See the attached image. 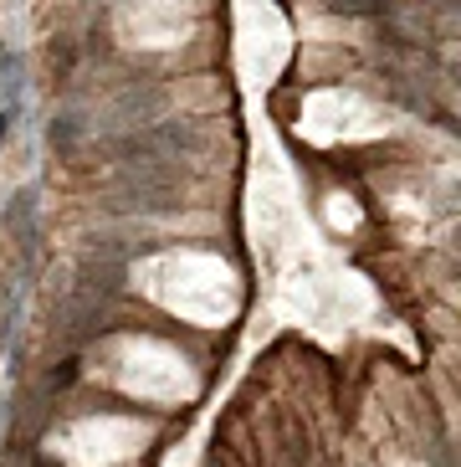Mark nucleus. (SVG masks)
I'll use <instances>...</instances> for the list:
<instances>
[{"instance_id": "nucleus-1", "label": "nucleus", "mask_w": 461, "mask_h": 467, "mask_svg": "<svg viewBox=\"0 0 461 467\" xmlns=\"http://www.w3.org/2000/svg\"><path fill=\"white\" fill-rule=\"evenodd\" d=\"M164 103H169V93H164L159 83L123 88V93L108 103V119H103V124H108L113 134H134V129H149L154 119H159V113H164Z\"/></svg>"}, {"instance_id": "nucleus-2", "label": "nucleus", "mask_w": 461, "mask_h": 467, "mask_svg": "<svg viewBox=\"0 0 461 467\" xmlns=\"http://www.w3.org/2000/svg\"><path fill=\"white\" fill-rule=\"evenodd\" d=\"M36 216H41V191L36 185H21V191H11L5 195V206H0V221H5V232L15 236V247L26 252H36Z\"/></svg>"}, {"instance_id": "nucleus-3", "label": "nucleus", "mask_w": 461, "mask_h": 467, "mask_svg": "<svg viewBox=\"0 0 461 467\" xmlns=\"http://www.w3.org/2000/svg\"><path fill=\"white\" fill-rule=\"evenodd\" d=\"M144 134H149V144L159 154H195L200 150V134H195V124H185V119H154Z\"/></svg>"}, {"instance_id": "nucleus-4", "label": "nucleus", "mask_w": 461, "mask_h": 467, "mask_svg": "<svg viewBox=\"0 0 461 467\" xmlns=\"http://www.w3.org/2000/svg\"><path fill=\"white\" fill-rule=\"evenodd\" d=\"M82 134H87V119L82 113H52V124H46V144L56 154H72Z\"/></svg>"}, {"instance_id": "nucleus-5", "label": "nucleus", "mask_w": 461, "mask_h": 467, "mask_svg": "<svg viewBox=\"0 0 461 467\" xmlns=\"http://www.w3.org/2000/svg\"><path fill=\"white\" fill-rule=\"evenodd\" d=\"M451 78H456V88H461V57H456V62H451Z\"/></svg>"}]
</instances>
